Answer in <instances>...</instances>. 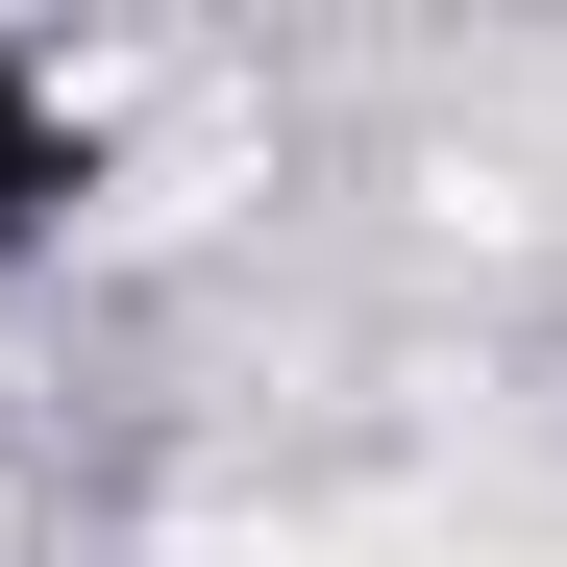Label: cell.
Wrapping results in <instances>:
<instances>
[{"label":"cell","instance_id":"6da1fadb","mask_svg":"<svg viewBox=\"0 0 567 567\" xmlns=\"http://www.w3.org/2000/svg\"><path fill=\"white\" fill-rule=\"evenodd\" d=\"M50 198H74V124H50V74H25V50H0V247H25Z\"/></svg>","mask_w":567,"mask_h":567}]
</instances>
